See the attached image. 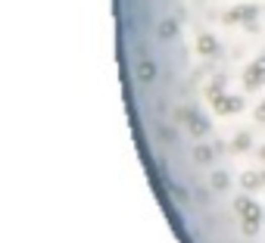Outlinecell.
<instances>
[{
	"label": "cell",
	"mask_w": 265,
	"mask_h": 243,
	"mask_svg": "<svg viewBox=\"0 0 265 243\" xmlns=\"http://www.w3.org/2000/svg\"><path fill=\"white\" fill-rule=\"evenodd\" d=\"M237 212L243 215V231L253 234L256 224H259V206H256L253 200H237Z\"/></svg>",
	"instance_id": "6da1fadb"
},
{
	"label": "cell",
	"mask_w": 265,
	"mask_h": 243,
	"mask_svg": "<svg viewBox=\"0 0 265 243\" xmlns=\"http://www.w3.org/2000/svg\"><path fill=\"white\" fill-rule=\"evenodd\" d=\"M262 81H265V60H259V63H256V69L250 72L246 84H250V87H256V84H262Z\"/></svg>",
	"instance_id": "7a4b0ae2"
},
{
	"label": "cell",
	"mask_w": 265,
	"mask_h": 243,
	"mask_svg": "<svg viewBox=\"0 0 265 243\" xmlns=\"http://www.w3.org/2000/svg\"><path fill=\"white\" fill-rule=\"evenodd\" d=\"M137 75H140V81H153V78H156V66H153L150 60H144V63L137 66Z\"/></svg>",
	"instance_id": "3957f363"
},
{
	"label": "cell",
	"mask_w": 265,
	"mask_h": 243,
	"mask_svg": "<svg viewBox=\"0 0 265 243\" xmlns=\"http://www.w3.org/2000/svg\"><path fill=\"white\" fill-rule=\"evenodd\" d=\"M200 50H203V53H216V41H212L209 34H203V37H200Z\"/></svg>",
	"instance_id": "277c9868"
},
{
	"label": "cell",
	"mask_w": 265,
	"mask_h": 243,
	"mask_svg": "<svg viewBox=\"0 0 265 243\" xmlns=\"http://www.w3.org/2000/svg\"><path fill=\"white\" fill-rule=\"evenodd\" d=\"M212 187H216V190H225V187H228V175H216V178H212Z\"/></svg>",
	"instance_id": "5b68a950"
},
{
	"label": "cell",
	"mask_w": 265,
	"mask_h": 243,
	"mask_svg": "<svg viewBox=\"0 0 265 243\" xmlns=\"http://www.w3.org/2000/svg\"><path fill=\"white\" fill-rule=\"evenodd\" d=\"M175 34V22H163V28H159V37H172Z\"/></svg>",
	"instance_id": "8992f818"
},
{
	"label": "cell",
	"mask_w": 265,
	"mask_h": 243,
	"mask_svg": "<svg viewBox=\"0 0 265 243\" xmlns=\"http://www.w3.org/2000/svg\"><path fill=\"white\" fill-rule=\"evenodd\" d=\"M197 159H200V162H209V159H212V150H206V147H197Z\"/></svg>",
	"instance_id": "52a82bcc"
},
{
	"label": "cell",
	"mask_w": 265,
	"mask_h": 243,
	"mask_svg": "<svg viewBox=\"0 0 265 243\" xmlns=\"http://www.w3.org/2000/svg\"><path fill=\"white\" fill-rule=\"evenodd\" d=\"M243 184H246V187H259V178H253V175H246V178H243Z\"/></svg>",
	"instance_id": "ba28073f"
},
{
	"label": "cell",
	"mask_w": 265,
	"mask_h": 243,
	"mask_svg": "<svg viewBox=\"0 0 265 243\" xmlns=\"http://www.w3.org/2000/svg\"><path fill=\"white\" fill-rule=\"evenodd\" d=\"M256 116H259V119H265V103L259 106V112H256Z\"/></svg>",
	"instance_id": "9c48e42d"
},
{
	"label": "cell",
	"mask_w": 265,
	"mask_h": 243,
	"mask_svg": "<svg viewBox=\"0 0 265 243\" xmlns=\"http://www.w3.org/2000/svg\"><path fill=\"white\" fill-rule=\"evenodd\" d=\"M262 159H265V150H262Z\"/></svg>",
	"instance_id": "30bf717a"
}]
</instances>
